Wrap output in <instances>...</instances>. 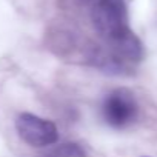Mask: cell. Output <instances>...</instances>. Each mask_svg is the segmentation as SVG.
I'll return each mask as SVG.
<instances>
[{"label": "cell", "instance_id": "4", "mask_svg": "<svg viewBox=\"0 0 157 157\" xmlns=\"http://www.w3.org/2000/svg\"><path fill=\"white\" fill-rule=\"evenodd\" d=\"M45 157H88L85 148L75 142H65L54 146Z\"/></svg>", "mask_w": 157, "mask_h": 157}, {"label": "cell", "instance_id": "1", "mask_svg": "<svg viewBox=\"0 0 157 157\" xmlns=\"http://www.w3.org/2000/svg\"><path fill=\"white\" fill-rule=\"evenodd\" d=\"M91 22L97 34L108 43L129 31L126 0H93Z\"/></svg>", "mask_w": 157, "mask_h": 157}, {"label": "cell", "instance_id": "5", "mask_svg": "<svg viewBox=\"0 0 157 157\" xmlns=\"http://www.w3.org/2000/svg\"><path fill=\"white\" fill-rule=\"evenodd\" d=\"M143 157H149V155H143Z\"/></svg>", "mask_w": 157, "mask_h": 157}, {"label": "cell", "instance_id": "3", "mask_svg": "<svg viewBox=\"0 0 157 157\" xmlns=\"http://www.w3.org/2000/svg\"><path fill=\"white\" fill-rule=\"evenodd\" d=\"M16 131L20 140L33 148H46L59 140L57 125L33 113H20L17 116Z\"/></svg>", "mask_w": 157, "mask_h": 157}, {"label": "cell", "instance_id": "2", "mask_svg": "<svg viewBox=\"0 0 157 157\" xmlns=\"http://www.w3.org/2000/svg\"><path fill=\"white\" fill-rule=\"evenodd\" d=\"M103 122L113 129H126L134 125L140 114L139 102L128 88H116L109 91L100 105Z\"/></svg>", "mask_w": 157, "mask_h": 157}]
</instances>
